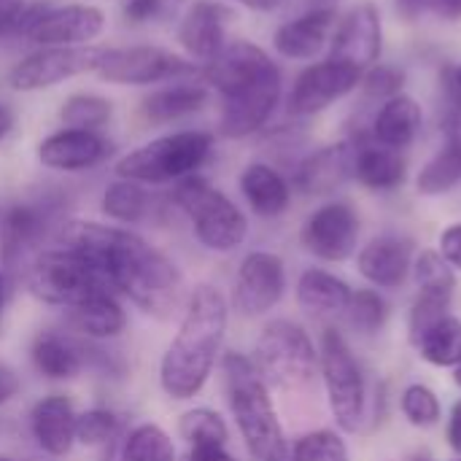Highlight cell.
Segmentation results:
<instances>
[{"label": "cell", "instance_id": "cell-18", "mask_svg": "<svg viewBox=\"0 0 461 461\" xmlns=\"http://www.w3.org/2000/svg\"><path fill=\"white\" fill-rule=\"evenodd\" d=\"M27 365L46 384H73L84 378L81 340L62 324L41 327L27 340Z\"/></svg>", "mask_w": 461, "mask_h": 461}, {"label": "cell", "instance_id": "cell-24", "mask_svg": "<svg viewBox=\"0 0 461 461\" xmlns=\"http://www.w3.org/2000/svg\"><path fill=\"white\" fill-rule=\"evenodd\" d=\"M100 213L105 221L119 227H143V224H165L176 211L167 203V194L159 197L151 192V186H143L138 181L116 178L111 181L100 194Z\"/></svg>", "mask_w": 461, "mask_h": 461}, {"label": "cell", "instance_id": "cell-3", "mask_svg": "<svg viewBox=\"0 0 461 461\" xmlns=\"http://www.w3.org/2000/svg\"><path fill=\"white\" fill-rule=\"evenodd\" d=\"M219 375L230 419L254 461H289V440L273 400V389L259 375L251 354L224 348Z\"/></svg>", "mask_w": 461, "mask_h": 461}, {"label": "cell", "instance_id": "cell-54", "mask_svg": "<svg viewBox=\"0 0 461 461\" xmlns=\"http://www.w3.org/2000/svg\"><path fill=\"white\" fill-rule=\"evenodd\" d=\"M14 127H16V111L8 103H0V143L11 135Z\"/></svg>", "mask_w": 461, "mask_h": 461}, {"label": "cell", "instance_id": "cell-12", "mask_svg": "<svg viewBox=\"0 0 461 461\" xmlns=\"http://www.w3.org/2000/svg\"><path fill=\"white\" fill-rule=\"evenodd\" d=\"M362 219L359 211L346 200L321 203L300 227L303 249L319 262L340 265L348 262L359 249Z\"/></svg>", "mask_w": 461, "mask_h": 461}, {"label": "cell", "instance_id": "cell-36", "mask_svg": "<svg viewBox=\"0 0 461 461\" xmlns=\"http://www.w3.org/2000/svg\"><path fill=\"white\" fill-rule=\"evenodd\" d=\"M81 340V357H84V375L105 384L119 386L132 378V359L119 343H97V340Z\"/></svg>", "mask_w": 461, "mask_h": 461}, {"label": "cell", "instance_id": "cell-39", "mask_svg": "<svg viewBox=\"0 0 461 461\" xmlns=\"http://www.w3.org/2000/svg\"><path fill=\"white\" fill-rule=\"evenodd\" d=\"M113 116V103L108 97L92 95V92H76L65 97L59 108V122L70 130H95L105 127Z\"/></svg>", "mask_w": 461, "mask_h": 461}, {"label": "cell", "instance_id": "cell-43", "mask_svg": "<svg viewBox=\"0 0 461 461\" xmlns=\"http://www.w3.org/2000/svg\"><path fill=\"white\" fill-rule=\"evenodd\" d=\"M400 411H402L405 421L411 427H416V429H432L443 419L440 397L427 384H411V386H405L402 394H400Z\"/></svg>", "mask_w": 461, "mask_h": 461}, {"label": "cell", "instance_id": "cell-49", "mask_svg": "<svg viewBox=\"0 0 461 461\" xmlns=\"http://www.w3.org/2000/svg\"><path fill=\"white\" fill-rule=\"evenodd\" d=\"M162 3L165 0H127L124 3V19L132 24L151 22L162 14Z\"/></svg>", "mask_w": 461, "mask_h": 461}, {"label": "cell", "instance_id": "cell-27", "mask_svg": "<svg viewBox=\"0 0 461 461\" xmlns=\"http://www.w3.org/2000/svg\"><path fill=\"white\" fill-rule=\"evenodd\" d=\"M230 22H232V11L224 3L194 0L178 24V43L192 59L208 62L224 49Z\"/></svg>", "mask_w": 461, "mask_h": 461}, {"label": "cell", "instance_id": "cell-35", "mask_svg": "<svg viewBox=\"0 0 461 461\" xmlns=\"http://www.w3.org/2000/svg\"><path fill=\"white\" fill-rule=\"evenodd\" d=\"M461 184V138H443V146L424 162L416 176L421 197H443Z\"/></svg>", "mask_w": 461, "mask_h": 461}, {"label": "cell", "instance_id": "cell-57", "mask_svg": "<svg viewBox=\"0 0 461 461\" xmlns=\"http://www.w3.org/2000/svg\"><path fill=\"white\" fill-rule=\"evenodd\" d=\"M305 8H338V0H305Z\"/></svg>", "mask_w": 461, "mask_h": 461}, {"label": "cell", "instance_id": "cell-26", "mask_svg": "<svg viewBox=\"0 0 461 461\" xmlns=\"http://www.w3.org/2000/svg\"><path fill=\"white\" fill-rule=\"evenodd\" d=\"M351 167H354L351 140H338L303 157L294 167L292 186L308 197H327L335 194L351 178Z\"/></svg>", "mask_w": 461, "mask_h": 461}, {"label": "cell", "instance_id": "cell-30", "mask_svg": "<svg viewBox=\"0 0 461 461\" xmlns=\"http://www.w3.org/2000/svg\"><path fill=\"white\" fill-rule=\"evenodd\" d=\"M249 211L259 219H281L292 205L289 178L270 162H249L238 178Z\"/></svg>", "mask_w": 461, "mask_h": 461}, {"label": "cell", "instance_id": "cell-20", "mask_svg": "<svg viewBox=\"0 0 461 461\" xmlns=\"http://www.w3.org/2000/svg\"><path fill=\"white\" fill-rule=\"evenodd\" d=\"M273 68H278V65L262 46L238 38V41H227L216 57H211L208 62L200 65V78L205 86H213L224 97V95H232L235 89L262 78Z\"/></svg>", "mask_w": 461, "mask_h": 461}, {"label": "cell", "instance_id": "cell-25", "mask_svg": "<svg viewBox=\"0 0 461 461\" xmlns=\"http://www.w3.org/2000/svg\"><path fill=\"white\" fill-rule=\"evenodd\" d=\"M338 19V8H303V14L276 27L273 49L284 59H316L330 46Z\"/></svg>", "mask_w": 461, "mask_h": 461}, {"label": "cell", "instance_id": "cell-55", "mask_svg": "<svg viewBox=\"0 0 461 461\" xmlns=\"http://www.w3.org/2000/svg\"><path fill=\"white\" fill-rule=\"evenodd\" d=\"M235 3L249 8V11H257V14H270V11L281 8L286 0H235Z\"/></svg>", "mask_w": 461, "mask_h": 461}, {"label": "cell", "instance_id": "cell-47", "mask_svg": "<svg viewBox=\"0 0 461 461\" xmlns=\"http://www.w3.org/2000/svg\"><path fill=\"white\" fill-rule=\"evenodd\" d=\"M438 254L461 273V221L448 224L443 232H440V240H438Z\"/></svg>", "mask_w": 461, "mask_h": 461}, {"label": "cell", "instance_id": "cell-32", "mask_svg": "<svg viewBox=\"0 0 461 461\" xmlns=\"http://www.w3.org/2000/svg\"><path fill=\"white\" fill-rule=\"evenodd\" d=\"M354 289L324 267H308L294 284V300L308 316H340L351 303Z\"/></svg>", "mask_w": 461, "mask_h": 461}, {"label": "cell", "instance_id": "cell-8", "mask_svg": "<svg viewBox=\"0 0 461 461\" xmlns=\"http://www.w3.org/2000/svg\"><path fill=\"white\" fill-rule=\"evenodd\" d=\"M251 359L273 392H305L319 373V346L294 319H270L254 343Z\"/></svg>", "mask_w": 461, "mask_h": 461}, {"label": "cell", "instance_id": "cell-44", "mask_svg": "<svg viewBox=\"0 0 461 461\" xmlns=\"http://www.w3.org/2000/svg\"><path fill=\"white\" fill-rule=\"evenodd\" d=\"M411 276L416 278L419 289H456V270L435 249H424L421 254H416Z\"/></svg>", "mask_w": 461, "mask_h": 461}, {"label": "cell", "instance_id": "cell-17", "mask_svg": "<svg viewBox=\"0 0 461 461\" xmlns=\"http://www.w3.org/2000/svg\"><path fill=\"white\" fill-rule=\"evenodd\" d=\"M76 416L68 392H49L27 408L24 432L46 459H68L76 451Z\"/></svg>", "mask_w": 461, "mask_h": 461}, {"label": "cell", "instance_id": "cell-40", "mask_svg": "<svg viewBox=\"0 0 461 461\" xmlns=\"http://www.w3.org/2000/svg\"><path fill=\"white\" fill-rule=\"evenodd\" d=\"M451 300L454 292L446 289H419L411 313H408V332H411V343L416 346L440 319L451 316Z\"/></svg>", "mask_w": 461, "mask_h": 461}, {"label": "cell", "instance_id": "cell-59", "mask_svg": "<svg viewBox=\"0 0 461 461\" xmlns=\"http://www.w3.org/2000/svg\"><path fill=\"white\" fill-rule=\"evenodd\" d=\"M454 384H456V386L461 389V365H456V367H454Z\"/></svg>", "mask_w": 461, "mask_h": 461}, {"label": "cell", "instance_id": "cell-29", "mask_svg": "<svg viewBox=\"0 0 461 461\" xmlns=\"http://www.w3.org/2000/svg\"><path fill=\"white\" fill-rule=\"evenodd\" d=\"M421 130H424V108L408 92L384 100L367 124V135L392 151L411 149L419 140Z\"/></svg>", "mask_w": 461, "mask_h": 461}, {"label": "cell", "instance_id": "cell-58", "mask_svg": "<svg viewBox=\"0 0 461 461\" xmlns=\"http://www.w3.org/2000/svg\"><path fill=\"white\" fill-rule=\"evenodd\" d=\"M448 68H451V78H454L456 89L461 92V62H459V65H448Z\"/></svg>", "mask_w": 461, "mask_h": 461}, {"label": "cell", "instance_id": "cell-41", "mask_svg": "<svg viewBox=\"0 0 461 461\" xmlns=\"http://www.w3.org/2000/svg\"><path fill=\"white\" fill-rule=\"evenodd\" d=\"M346 319L354 332L365 338L378 335L389 321V303L378 289H357L346 308Z\"/></svg>", "mask_w": 461, "mask_h": 461}, {"label": "cell", "instance_id": "cell-9", "mask_svg": "<svg viewBox=\"0 0 461 461\" xmlns=\"http://www.w3.org/2000/svg\"><path fill=\"white\" fill-rule=\"evenodd\" d=\"M319 375L330 413L340 432H359L367 421V378L340 330L327 327L319 340Z\"/></svg>", "mask_w": 461, "mask_h": 461}, {"label": "cell", "instance_id": "cell-33", "mask_svg": "<svg viewBox=\"0 0 461 461\" xmlns=\"http://www.w3.org/2000/svg\"><path fill=\"white\" fill-rule=\"evenodd\" d=\"M208 86L194 78L176 81L170 86L149 92L140 100V116L151 124H170L197 113L208 103Z\"/></svg>", "mask_w": 461, "mask_h": 461}, {"label": "cell", "instance_id": "cell-19", "mask_svg": "<svg viewBox=\"0 0 461 461\" xmlns=\"http://www.w3.org/2000/svg\"><path fill=\"white\" fill-rule=\"evenodd\" d=\"M38 162L57 173H86L108 162L113 154V143L95 132V130H70L62 127L51 135H46L38 149Z\"/></svg>", "mask_w": 461, "mask_h": 461}, {"label": "cell", "instance_id": "cell-31", "mask_svg": "<svg viewBox=\"0 0 461 461\" xmlns=\"http://www.w3.org/2000/svg\"><path fill=\"white\" fill-rule=\"evenodd\" d=\"M105 461H178L176 438L151 419L132 421L116 446L105 448Z\"/></svg>", "mask_w": 461, "mask_h": 461}, {"label": "cell", "instance_id": "cell-53", "mask_svg": "<svg viewBox=\"0 0 461 461\" xmlns=\"http://www.w3.org/2000/svg\"><path fill=\"white\" fill-rule=\"evenodd\" d=\"M429 11H435L438 16H443V19H448V22H459L461 0H432Z\"/></svg>", "mask_w": 461, "mask_h": 461}, {"label": "cell", "instance_id": "cell-38", "mask_svg": "<svg viewBox=\"0 0 461 461\" xmlns=\"http://www.w3.org/2000/svg\"><path fill=\"white\" fill-rule=\"evenodd\" d=\"M419 357L432 367H456L461 365V319L446 316L440 319L419 343Z\"/></svg>", "mask_w": 461, "mask_h": 461}, {"label": "cell", "instance_id": "cell-16", "mask_svg": "<svg viewBox=\"0 0 461 461\" xmlns=\"http://www.w3.org/2000/svg\"><path fill=\"white\" fill-rule=\"evenodd\" d=\"M384 54V19L375 3L362 0L351 5L335 24L330 38V59L346 62L357 70H367L381 62Z\"/></svg>", "mask_w": 461, "mask_h": 461}, {"label": "cell", "instance_id": "cell-6", "mask_svg": "<svg viewBox=\"0 0 461 461\" xmlns=\"http://www.w3.org/2000/svg\"><path fill=\"white\" fill-rule=\"evenodd\" d=\"M213 154V135L203 130H181L159 135L116 159V178L143 186H167L197 176Z\"/></svg>", "mask_w": 461, "mask_h": 461}, {"label": "cell", "instance_id": "cell-51", "mask_svg": "<svg viewBox=\"0 0 461 461\" xmlns=\"http://www.w3.org/2000/svg\"><path fill=\"white\" fill-rule=\"evenodd\" d=\"M446 438L451 451L461 459V397L454 402L451 413H448V427H446Z\"/></svg>", "mask_w": 461, "mask_h": 461}, {"label": "cell", "instance_id": "cell-50", "mask_svg": "<svg viewBox=\"0 0 461 461\" xmlns=\"http://www.w3.org/2000/svg\"><path fill=\"white\" fill-rule=\"evenodd\" d=\"M24 8H27V0H0V38L14 35L16 22Z\"/></svg>", "mask_w": 461, "mask_h": 461}, {"label": "cell", "instance_id": "cell-48", "mask_svg": "<svg viewBox=\"0 0 461 461\" xmlns=\"http://www.w3.org/2000/svg\"><path fill=\"white\" fill-rule=\"evenodd\" d=\"M181 461H240L230 446L208 443V446H186Z\"/></svg>", "mask_w": 461, "mask_h": 461}, {"label": "cell", "instance_id": "cell-4", "mask_svg": "<svg viewBox=\"0 0 461 461\" xmlns=\"http://www.w3.org/2000/svg\"><path fill=\"white\" fill-rule=\"evenodd\" d=\"M167 203L189 221L197 246L211 254H232L249 238V216L243 208L200 173L173 184Z\"/></svg>", "mask_w": 461, "mask_h": 461}, {"label": "cell", "instance_id": "cell-23", "mask_svg": "<svg viewBox=\"0 0 461 461\" xmlns=\"http://www.w3.org/2000/svg\"><path fill=\"white\" fill-rule=\"evenodd\" d=\"M416 246L408 235L384 232L370 238L357 254L359 276L375 289H400L413 273Z\"/></svg>", "mask_w": 461, "mask_h": 461}, {"label": "cell", "instance_id": "cell-13", "mask_svg": "<svg viewBox=\"0 0 461 461\" xmlns=\"http://www.w3.org/2000/svg\"><path fill=\"white\" fill-rule=\"evenodd\" d=\"M103 46H41L16 62L8 73V84L16 92H41L51 89L68 78L97 70Z\"/></svg>", "mask_w": 461, "mask_h": 461}, {"label": "cell", "instance_id": "cell-22", "mask_svg": "<svg viewBox=\"0 0 461 461\" xmlns=\"http://www.w3.org/2000/svg\"><path fill=\"white\" fill-rule=\"evenodd\" d=\"M59 324L84 340L119 343L130 330V311H127V303L116 292L105 289L62 311Z\"/></svg>", "mask_w": 461, "mask_h": 461}, {"label": "cell", "instance_id": "cell-37", "mask_svg": "<svg viewBox=\"0 0 461 461\" xmlns=\"http://www.w3.org/2000/svg\"><path fill=\"white\" fill-rule=\"evenodd\" d=\"M176 435L184 446H208V443L230 446V438H232L224 413L211 405H189L178 416Z\"/></svg>", "mask_w": 461, "mask_h": 461}, {"label": "cell", "instance_id": "cell-56", "mask_svg": "<svg viewBox=\"0 0 461 461\" xmlns=\"http://www.w3.org/2000/svg\"><path fill=\"white\" fill-rule=\"evenodd\" d=\"M429 5H432V0H397V8H400L408 19H413V16H419V14H424V11H429Z\"/></svg>", "mask_w": 461, "mask_h": 461}, {"label": "cell", "instance_id": "cell-5", "mask_svg": "<svg viewBox=\"0 0 461 461\" xmlns=\"http://www.w3.org/2000/svg\"><path fill=\"white\" fill-rule=\"evenodd\" d=\"M68 194L49 189L0 208V270L22 281L30 259L54 243L59 227L70 219Z\"/></svg>", "mask_w": 461, "mask_h": 461}, {"label": "cell", "instance_id": "cell-42", "mask_svg": "<svg viewBox=\"0 0 461 461\" xmlns=\"http://www.w3.org/2000/svg\"><path fill=\"white\" fill-rule=\"evenodd\" d=\"M289 461H351V454L340 432L311 429L289 446Z\"/></svg>", "mask_w": 461, "mask_h": 461}, {"label": "cell", "instance_id": "cell-10", "mask_svg": "<svg viewBox=\"0 0 461 461\" xmlns=\"http://www.w3.org/2000/svg\"><path fill=\"white\" fill-rule=\"evenodd\" d=\"M286 289L289 276L284 257L270 249H254L238 262L227 300L232 313L243 319H262L284 303Z\"/></svg>", "mask_w": 461, "mask_h": 461}, {"label": "cell", "instance_id": "cell-2", "mask_svg": "<svg viewBox=\"0 0 461 461\" xmlns=\"http://www.w3.org/2000/svg\"><path fill=\"white\" fill-rule=\"evenodd\" d=\"M230 316L232 308L221 286L213 281L189 286L176 332L157 365V386L170 402H194L208 389L227 348Z\"/></svg>", "mask_w": 461, "mask_h": 461}, {"label": "cell", "instance_id": "cell-14", "mask_svg": "<svg viewBox=\"0 0 461 461\" xmlns=\"http://www.w3.org/2000/svg\"><path fill=\"white\" fill-rule=\"evenodd\" d=\"M359 84H362V70L324 57L297 73L286 97V108L294 119H308L354 95Z\"/></svg>", "mask_w": 461, "mask_h": 461}, {"label": "cell", "instance_id": "cell-45", "mask_svg": "<svg viewBox=\"0 0 461 461\" xmlns=\"http://www.w3.org/2000/svg\"><path fill=\"white\" fill-rule=\"evenodd\" d=\"M405 81H408V76H405L402 68L378 62V65H373V68H367V70L362 73L359 89L365 92L367 100L384 103V100H389V97H394V95H402V92H405Z\"/></svg>", "mask_w": 461, "mask_h": 461}, {"label": "cell", "instance_id": "cell-11", "mask_svg": "<svg viewBox=\"0 0 461 461\" xmlns=\"http://www.w3.org/2000/svg\"><path fill=\"white\" fill-rule=\"evenodd\" d=\"M95 73L108 84L149 86L159 81L200 78V65L162 46H122V49H105Z\"/></svg>", "mask_w": 461, "mask_h": 461}, {"label": "cell", "instance_id": "cell-52", "mask_svg": "<svg viewBox=\"0 0 461 461\" xmlns=\"http://www.w3.org/2000/svg\"><path fill=\"white\" fill-rule=\"evenodd\" d=\"M16 284H19V281H14L8 273L0 270V335H3V330H5V319H8V308H11Z\"/></svg>", "mask_w": 461, "mask_h": 461}, {"label": "cell", "instance_id": "cell-7", "mask_svg": "<svg viewBox=\"0 0 461 461\" xmlns=\"http://www.w3.org/2000/svg\"><path fill=\"white\" fill-rule=\"evenodd\" d=\"M19 284H24V292L38 305L54 308L59 313L97 292H113L100 276V270L81 251L59 243H51L38 251L24 267Z\"/></svg>", "mask_w": 461, "mask_h": 461}, {"label": "cell", "instance_id": "cell-61", "mask_svg": "<svg viewBox=\"0 0 461 461\" xmlns=\"http://www.w3.org/2000/svg\"><path fill=\"white\" fill-rule=\"evenodd\" d=\"M0 461H41V459H19V456H5V454H0Z\"/></svg>", "mask_w": 461, "mask_h": 461}, {"label": "cell", "instance_id": "cell-21", "mask_svg": "<svg viewBox=\"0 0 461 461\" xmlns=\"http://www.w3.org/2000/svg\"><path fill=\"white\" fill-rule=\"evenodd\" d=\"M105 30V14L89 3H70L59 8H46L32 27L27 30V41L38 46H86L100 38Z\"/></svg>", "mask_w": 461, "mask_h": 461}, {"label": "cell", "instance_id": "cell-28", "mask_svg": "<svg viewBox=\"0 0 461 461\" xmlns=\"http://www.w3.org/2000/svg\"><path fill=\"white\" fill-rule=\"evenodd\" d=\"M351 140L354 149V167L351 178H357L370 192H394L408 181V159L402 151H392L375 143L367 130H357Z\"/></svg>", "mask_w": 461, "mask_h": 461}, {"label": "cell", "instance_id": "cell-62", "mask_svg": "<svg viewBox=\"0 0 461 461\" xmlns=\"http://www.w3.org/2000/svg\"><path fill=\"white\" fill-rule=\"evenodd\" d=\"M456 461H461V459H456Z\"/></svg>", "mask_w": 461, "mask_h": 461}, {"label": "cell", "instance_id": "cell-15", "mask_svg": "<svg viewBox=\"0 0 461 461\" xmlns=\"http://www.w3.org/2000/svg\"><path fill=\"white\" fill-rule=\"evenodd\" d=\"M281 92H284L281 68H273L262 78L235 89L232 95H224L219 135L227 140H243L262 132L281 103Z\"/></svg>", "mask_w": 461, "mask_h": 461}, {"label": "cell", "instance_id": "cell-60", "mask_svg": "<svg viewBox=\"0 0 461 461\" xmlns=\"http://www.w3.org/2000/svg\"><path fill=\"white\" fill-rule=\"evenodd\" d=\"M411 461H435V459H432V456H429L427 451H421V454H416V456H413Z\"/></svg>", "mask_w": 461, "mask_h": 461}, {"label": "cell", "instance_id": "cell-1", "mask_svg": "<svg viewBox=\"0 0 461 461\" xmlns=\"http://www.w3.org/2000/svg\"><path fill=\"white\" fill-rule=\"evenodd\" d=\"M54 243L81 251L105 284L146 319H173L189 294L184 267L130 227L68 219L54 235Z\"/></svg>", "mask_w": 461, "mask_h": 461}, {"label": "cell", "instance_id": "cell-46", "mask_svg": "<svg viewBox=\"0 0 461 461\" xmlns=\"http://www.w3.org/2000/svg\"><path fill=\"white\" fill-rule=\"evenodd\" d=\"M22 389H24L22 373L11 362L0 359V411L14 405L22 397Z\"/></svg>", "mask_w": 461, "mask_h": 461}, {"label": "cell", "instance_id": "cell-34", "mask_svg": "<svg viewBox=\"0 0 461 461\" xmlns=\"http://www.w3.org/2000/svg\"><path fill=\"white\" fill-rule=\"evenodd\" d=\"M130 424L127 411L108 402H92L76 416V446L86 451H105L119 443Z\"/></svg>", "mask_w": 461, "mask_h": 461}]
</instances>
